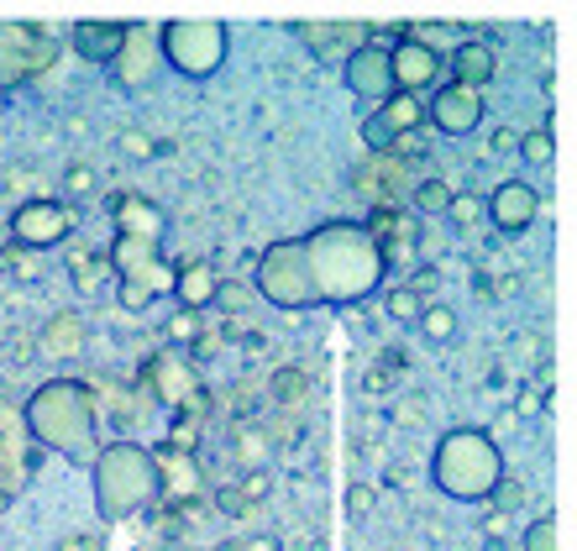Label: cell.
<instances>
[{"label":"cell","mask_w":577,"mask_h":551,"mask_svg":"<svg viewBox=\"0 0 577 551\" xmlns=\"http://www.w3.org/2000/svg\"><path fill=\"white\" fill-rule=\"evenodd\" d=\"M294 242H300L304 284L315 305H358L384 289V274H389L384 247L358 221H326Z\"/></svg>","instance_id":"1"},{"label":"cell","mask_w":577,"mask_h":551,"mask_svg":"<svg viewBox=\"0 0 577 551\" xmlns=\"http://www.w3.org/2000/svg\"><path fill=\"white\" fill-rule=\"evenodd\" d=\"M22 426L48 452L79 462V467H90L95 452H100L95 447V389L85 378H48V384H37L27 410H22Z\"/></svg>","instance_id":"2"},{"label":"cell","mask_w":577,"mask_h":551,"mask_svg":"<svg viewBox=\"0 0 577 551\" xmlns=\"http://www.w3.org/2000/svg\"><path fill=\"white\" fill-rule=\"evenodd\" d=\"M90 484H95V504H100L105 521L148 515L152 504L163 499L152 447H142V441H111V447H100L90 462Z\"/></svg>","instance_id":"3"},{"label":"cell","mask_w":577,"mask_h":551,"mask_svg":"<svg viewBox=\"0 0 577 551\" xmlns=\"http://www.w3.org/2000/svg\"><path fill=\"white\" fill-rule=\"evenodd\" d=\"M499 478H504V452L478 426H452L430 452V484L456 504H484Z\"/></svg>","instance_id":"4"},{"label":"cell","mask_w":577,"mask_h":551,"mask_svg":"<svg viewBox=\"0 0 577 551\" xmlns=\"http://www.w3.org/2000/svg\"><path fill=\"white\" fill-rule=\"evenodd\" d=\"M231 53V32L226 22H211V16H174L158 27V59L168 63L184 79H211L221 74V63Z\"/></svg>","instance_id":"5"},{"label":"cell","mask_w":577,"mask_h":551,"mask_svg":"<svg viewBox=\"0 0 577 551\" xmlns=\"http://www.w3.org/2000/svg\"><path fill=\"white\" fill-rule=\"evenodd\" d=\"M111 274L122 284V305L126 310H148L168 284H174V263L163 258L158 242H142V237H116L111 252H105Z\"/></svg>","instance_id":"6"},{"label":"cell","mask_w":577,"mask_h":551,"mask_svg":"<svg viewBox=\"0 0 577 551\" xmlns=\"http://www.w3.org/2000/svg\"><path fill=\"white\" fill-rule=\"evenodd\" d=\"M68 237H74V205H63V200H27L11 215V242L32 247V252L59 247Z\"/></svg>","instance_id":"7"},{"label":"cell","mask_w":577,"mask_h":551,"mask_svg":"<svg viewBox=\"0 0 577 551\" xmlns=\"http://www.w3.org/2000/svg\"><path fill=\"white\" fill-rule=\"evenodd\" d=\"M484 215L499 226V231L519 237V231H530V226H536V215H541V189H536V184H525V179H504L484 200Z\"/></svg>","instance_id":"8"},{"label":"cell","mask_w":577,"mask_h":551,"mask_svg":"<svg viewBox=\"0 0 577 551\" xmlns=\"http://www.w3.org/2000/svg\"><path fill=\"white\" fill-rule=\"evenodd\" d=\"M426 122H436L441 137H467L484 122V90H467V85H441L436 100L426 105Z\"/></svg>","instance_id":"9"},{"label":"cell","mask_w":577,"mask_h":551,"mask_svg":"<svg viewBox=\"0 0 577 551\" xmlns=\"http://www.w3.org/2000/svg\"><path fill=\"white\" fill-rule=\"evenodd\" d=\"M389 74H394L399 95H421V90L436 85V74H441V53L426 48V42H415V37H399L394 53H389Z\"/></svg>","instance_id":"10"},{"label":"cell","mask_w":577,"mask_h":551,"mask_svg":"<svg viewBox=\"0 0 577 551\" xmlns=\"http://www.w3.org/2000/svg\"><path fill=\"white\" fill-rule=\"evenodd\" d=\"M341 79H347V90L358 95V100H389L394 95V74H389V48H358L352 59L341 63Z\"/></svg>","instance_id":"11"},{"label":"cell","mask_w":577,"mask_h":551,"mask_svg":"<svg viewBox=\"0 0 577 551\" xmlns=\"http://www.w3.org/2000/svg\"><path fill=\"white\" fill-rule=\"evenodd\" d=\"M37 358H48V363H74L79 352H85V341H90V321L79 315V310H59V315H48V326L37 331Z\"/></svg>","instance_id":"12"},{"label":"cell","mask_w":577,"mask_h":551,"mask_svg":"<svg viewBox=\"0 0 577 551\" xmlns=\"http://www.w3.org/2000/svg\"><path fill=\"white\" fill-rule=\"evenodd\" d=\"M111 221H116V237H142V242H158V247L168 237V215L148 195H116L111 200Z\"/></svg>","instance_id":"13"},{"label":"cell","mask_w":577,"mask_h":551,"mask_svg":"<svg viewBox=\"0 0 577 551\" xmlns=\"http://www.w3.org/2000/svg\"><path fill=\"white\" fill-rule=\"evenodd\" d=\"M152 68H158V42H152V32L137 27V22H126V48L116 53V63H111L116 85H122V90H148Z\"/></svg>","instance_id":"14"},{"label":"cell","mask_w":577,"mask_h":551,"mask_svg":"<svg viewBox=\"0 0 577 551\" xmlns=\"http://www.w3.org/2000/svg\"><path fill=\"white\" fill-rule=\"evenodd\" d=\"M68 48L85 63H116V53L126 48V22H74L68 27Z\"/></svg>","instance_id":"15"},{"label":"cell","mask_w":577,"mask_h":551,"mask_svg":"<svg viewBox=\"0 0 577 551\" xmlns=\"http://www.w3.org/2000/svg\"><path fill=\"white\" fill-rule=\"evenodd\" d=\"M300 37L310 42L315 59H341L347 63L367 42V27H358V22H304Z\"/></svg>","instance_id":"16"},{"label":"cell","mask_w":577,"mask_h":551,"mask_svg":"<svg viewBox=\"0 0 577 551\" xmlns=\"http://www.w3.org/2000/svg\"><path fill=\"white\" fill-rule=\"evenodd\" d=\"M221 289V274H215L211 258H195V263H174V284L168 295L179 300V310H205Z\"/></svg>","instance_id":"17"},{"label":"cell","mask_w":577,"mask_h":551,"mask_svg":"<svg viewBox=\"0 0 577 551\" xmlns=\"http://www.w3.org/2000/svg\"><path fill=\"white\" fill-rule=\"evenodd\" d=\"M148 384L158 389V399H163V404H174V410H179L184 399L200 395L195 373H189L184 358H174V352H158V358H152V363H148Z\"/></svg>","instance_id":"18"},{"label":"cell","mask_w":577,"mask_h":551,"mask_svg":"<svg viewBox=\"0 0 577 551\" xmlns=\"http://www.w3.org/2000/svg\"><path fill=\"white\" fill-rule=\"evenodd\" d=\"M493 79V48L484 37H462L452 48V85H467V90H484Z\"/></svg>","instance_id":"19"},{"label":"cell","mask_w":577,"mask_h":551,"mask_svg":"<svg viewBox=\"0 0 577 551\" xmlns=\"http://www.w3.org/2000/svg\"><path fill=\"white\" fill-rule=\"evenodd\" d=\"M152 462H158V484H163V489H174L179 499H195V489H200V467H195L189 452L152 447Z\"/></svg>","instance_id":"20"},{"label":"cell","mask_w":577,"mask_h":551,"mask_svg":"<svg viewBox=\"0 0 577 551\" xmlns=\"http://www.w3.org/2000/svg\"><path fill=\"white\" fill-rule=\"evenodd\" d=\"M373 116H378V126H384V132H389V137H410V132H415V126L426 122V100H421V95H389V100H384V105H378V111H373Z\"/></svg>","instance_id":"21"},{"label":"cell","mask_w":577,"mask_h":551,"mask_svg":"<svg viewBox=\"0 0 577 551\" xmlns=\"http://www.w3.org/2000/svg\"><path fill=\"white\" fill-rule=\"evenodd\" d=\"M415 326H421V337H426V341H436V347H441V341L456 337V310L441 305V300H426V305H421V315H415Z\"/></svg>","instance_id":"22"},{"label":"cell","mask_w":577,"mask_h":551,"mask_svg":"<svg viewBox=\"0 0 577 551\" xmlns=\"http://www.w3.org/2000/svg\"><path fill=\"white\" fill-rule=\"evenodd\" d=\"M68 274L79 278V289H85V295H95V289H100V278L111 274V263H105L100 252H90V247H74V252H68Z\"/></svg>","instance_id":"23"},{"label":"cell","mask_w":577,"mask_h":551,"mask_svg":"<svg viewBox=\"0 0 577 551\" xmlns=\"http://www.w3.org/2000/svg\"><path fill=\"white\" fill-rule=\"evenodd\" d=\"M452 184L441 179V174H430V179L415 184V211H426V215H447V205H452Z\"/></svg>","instance_id":"24"},{"label":"cell","mask_w":577,"mask_h":551,"mask_svg":"<svg viewBox=\"0 0 577 551\" xmlns=\"http://www.w3.org/2000/svg\"><path fill=\"white\" fill-rule=\"evenodd\" d=\"M268 395H274L278 404H300V399L310 395V373H304V367H278L274 378H268Z\"/></svg>","instance_id":"25"},{"label":"cell","mask_w":577,"mask_h":551,"mask_svg":"<svg viewBox=\"0 0 577 551\" xmlns=\"http://www.w3.org/2000/svg\"><path fill=\"white\" fill-rule=\"evenodd\" d=\"M519 158H525V163H536V168H547L551 158H556V137H551V126L519 132Z\"/></svg>","instance_id":"26"},{"label":"cell","mask_w":577,"mask_h":551,"mask_svg":"<svg viewBox=\"0 0 577 551\" xmlns=\"http://www.w3.org/2000/svg\"><path fill=\"white\" fill-rule=\"evenodd\" d=\"M0 268H5V274H16V278H42V258H37L32 247H22V242H5V247H0Z\"/></svg>","instance_id":"27"},{"label":"cell","mask_w":577,"mask_h":551,"mask_svg":"<svg viewBox=\"0 0 577 551\" xmlns=\"http://www.w3.org/2000/svg\"><path fill=\"white\" fill-rule=\"evenodd\" d=\"M519 551H556V521L536 515V521L519 530Z\"/></svg>","instance_id":"28"},{"label":"cell","mask_w":577,"mask_h":551,"mask_svg":"<svg viewBox=\"0 0 577 551\" xmlns=\"http://www.w3.org/2000/svg\"><path fill=\"white\" fill-rule=\"evenodd\" d=\"M447 221H452L456 231H473V226L484 221V200H478V195H452V205H447Z\"/></svg>","instance_id":"29"},{"label":"cell","mask_w":577,"mask_h":551,"mask_svg":"<svg viewBox=\"0 0 577 551\" xmlns=\"http://www.w3.org/2000/svg\"><path fill=\"white\" fill-rule=\"evenodd\" d=\"M421 305H426V300H415V295H410L404 284H394V289L384 295V310L394 315L399 326H415V315H421Z\"/></svg>","instance_id":"30"},{"label":"cell","mask_w":577,"mask_h":551,"mask_svg":"<svg viewBox=\"0 0 577 551\" xmlns=\"http://www.w3.org/2000/svg\"><path fill=\"white\" fill-rule=\"evenodd\" d=\"M163 447H174V452H195V447H200V421H195V415H174V430H168V441H163Z\"/></svg>","instance_id":"31"},{"label":"cell","mask_w":577,"mask_h":551,"mask_svg":"<svg viewBox=\"0 0 577 551\" xmlns=\"http://www.w3.org/2000/svg\"><path fill=\"white\" fill-rule=\"evenodd\" d=\"M394 426L399 430H421V426H426V399H421V395L394 399Z\"/></svg>","instance_id":"32"},{"label":"cell","mask_w":577,"mask_h":551,"mask_svg":"<svg viewBox=\"0 0 577 551\" xmlns=\"http://www.w3.org/2000/svg\"><path fill=\"white\" fill-rule=\"evenodd\" d=\"M341 510H347V521H367V515H373V489H367V484H347Z\"/></svg>","instance_id":"33"},{"label":"cell","mask_w":577,"mask_h":551,"mask_svg":"<svg viewBox=\"0 0 577 551\" xmlns=\"http://www.w3.org/2000/svg\"><path fill=\"white\" fill-rule=\"evenodd\" d=\"M163 337H168V341H195V337H200L195 310H174V315H168V326H163Z\"/></svg>","instance_id":"34"},{"label":"cell","mask_w":577,"mask_h":551,"mask_svg":"<svg viewBox=\"0 0 577 551\" xmlns=\"http://www.w3.org/2000/svg\"><path fill=\"white\" fill-rule=\"evenodd\" d=\"M488 499H493V510H499V515H510V510H519V504H525V489H519L515 478H499Z\"/></svg>","instance_id":"35"},{"label":"cell","mask_w":577,"mask_h":551,"mask_svg":"<svg viewBox=\"0 0 577 551\" xmlns=\"http://www.w3.org/2000/svg\"><path fill=\"white\" fill-rule=\"evenodd\" d=\"M63 189H68L74 200H85V195H95V168H90V163H74V168L63 174Z\"/></svg>","instance_id":"36"},{"label":"cell","mask_w":577,"mask_h":551,"mask_svg":"<svg viewBox=\"0 0 577 551\" xmlns=\"http://www.w3.org/2000/svg\"><path fill=\"white\" fill-rule=\"evenodd\" d=\"M215 504H221V515H231V521L252 515V504H247V493H242V489H221V493H215Z\"/></svg>","instance_id":"37"},{"label":"cell","mask_w":577,"mask_h":551,"mask_svg":"<svg viewBox=\"0 0 577 551\" xmlns=\"http://www.w3.org/2000/svg\"><path fill=\"white\" fill-rule=\"evenodd\" d=\"M247 300H252V289H247V284H221V289H215V300L211 305H226V310H242Z\"/></svg>","instance_id":"38"},{"label":"cell","mask_w":577,"mask_h":551,"mask_svg":"<svg viewBox=\"0 0 577 551\" xmlns=\"http://www.w3.org/2000/svg\"><path fill=\"white\" fill-rule=\"evenodd\" d=\"M363 142L373 148V153H389V148H394V137L378 126V116H367V122H363Z\"/></svg>","instance_id":"39"},{"label":"cell","mask_w":577,"mask_h":551,"mask_svg":"<svg viewBox=\"0 0 577 551\" xmlns=\"http://www.w3.org/2000/svg\"><path fill=\"white\" fill-rule=\"evenodd\" d=\"M122 153L126 158H152V137L148 132H122Z\"/></svg>","instance_id":"40"},{"label":"cell","mask_w":577,"mask_h":551,"mask_svg":"<svg viewBox=\"0 0 577 551\" xmlns=\"http://www.w3.org/2000/svg\"><path fill=\"white\" fill-rule=\"evenodd\" d=\"M436 284H441V274H436V268H421V274L410 278V284H404V289H410V295H415V300H421V295H430V289H436Z\"/></svg>","instance_id":"41"},{"label":"cell","mask_w":577,"mask_h":551,"mask_svg":"<svg viewBox=\"0 0 577 551\" xmlns=\"http://www.w3.org/2000/svg\"><path fill=\"white\" fill-rule=\"evenodd\" d=\"M274 489V478H268V473H247V484H242V493H247V504H252V499H263V493Z\"/></svg>","instance_id":"42"},{"label":"cell","mask_w":577,"mask_h":551,"mask_svg":"<svg viewBox=\"0 0 577 551\" xmlns=\"http://www.w3.org/2000/svg\"><path fill=\"white\" fill-rule=\"evenodd\" d=\"M488 148H493V153H510V148H519V132L515 126H499V132L488 137Z\"/></svg>","instance_id":"43"},{"label":"cell","mask_w":577,"mask_h":551,"mask_svg":"<svg viewBox=\"0 0 577 551\" xmlns=\"http://www.w3.org/2000/svg\"><path fill=\"white\" fill-rule=\"evenodd\" d=\"M11 358H16V363H32V358H37V341L16 331V337H11Z\"/></svg>","instance_id":"44"},{"label":"cell","mask_w":577,"mask_h":551,"mask_svg":"<svg viewBox=\"0 0 577 551\" xmlns=\"http://www.w3.org/2000/svg\"><path fill=\"white\" fill-rule=\"evenodd\" d=\"M59 551H100V541L95 536H63Z\"/></svg>","instance_id":"45"},{"label":"cell","mask_w":577,"mask_h":551,"mask_svg":"<svg viewBox=\"0 0 577 551\" xmlns=\"http://www.w3.org/2000/svg\"><path fill=\"white\" fill-rule=\"evenodd\" d=\"M367 389H373V395H384V389H389V373H384V367H373V373H367Z\"/></svg>","instance_id":"46"},{"label":"cell","mask_w":577,"mask_h":551,"mask_svg":"<svg viewBox=\"0 0 577 551\" xmlns=\"http://www.w3.org/2000/svg\"><path fill=\"white\" fill-rule=\"evenodd\" d=\"M473 295H478V300H493V284H488V274H473Z\"/></svg>","instance_id":"47"},{"label":"cell","mask_w":577,"mask_h":551,"mask_svg":"<svg viewBox=\"0 0 577 551\" xmlns=\"http://www.w3.org/2000/svg\"><path fill=\"white\" fill-rule=\"evenodd\" d=\"M242 551H274V541H247Z\"/></svg>","instance_id":"48"},{"label":"cell","mask_w":577,"mask_h":551,"mask_svg":"<svg viewBox=\"0 0 577 551\" xmlns=\"http://www.w3.org/2000/svg\"><path fill=\"white\" fill-rule=\"evenodd\" d=\"M215 551H242V541H221V547Z\"/></svg>","instance_id":"49"}]
</instances>
